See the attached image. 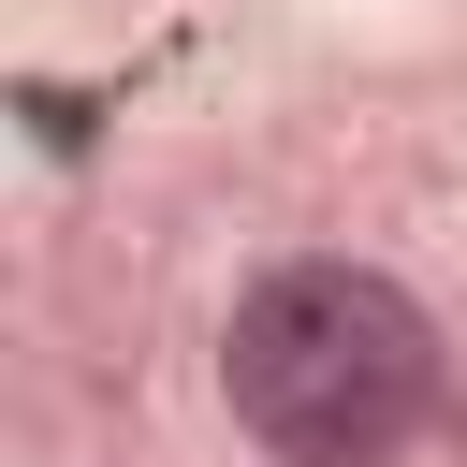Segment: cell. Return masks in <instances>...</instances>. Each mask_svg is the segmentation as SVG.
Here are the masks:
<instances>
[{
    "label": "cell",
    "instance_id": "6da1fadb",
    "mask_svg": "<svg viewBox=\"0 0 467 467\" xmlns=\"http://www.w3.org/2000/svg\"><path fill=\"white\" fill-rule=\"evenodd\" d=\"M234 409L263 452L292 467H379L423 409H438V336L394 277L365 263H292L234 306Z\"/></svg>",
    "mask_w": 467,
    "mask_h": 467
}]
</instances>
